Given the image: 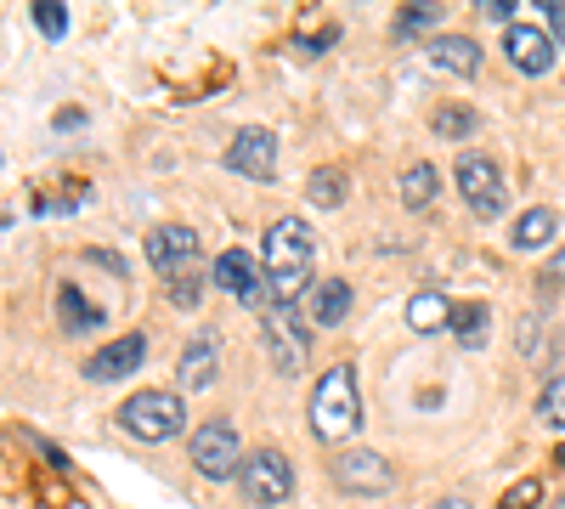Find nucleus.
I'll list each match as a JSON object with an SVG mask.
<instances>
[{
	"instance_id": "f257e3e1",
	"label": "nucleus",
	"mask_w": 565,
	"mask_h": 509,
	"mask_svg": "<svg viewBox=\"0 0 565 509\" xmlns=\"http://www.w3.org/2000/svg\"><path fill=\"white\" fill-rule=\"evenodd\" d=\"M311 261H317V238H311V226H306V221H295V215L271 221L260 266H266V289H271V300H277V306H295L306 289H317V284H311Z\"/></svg>"
},
{
	"instance_id": "f03ea898",
	"label": "nucleus",
	"mask_w": 565,
	"mask_h": 509,
	"mask_svg": "<svg viewBox=\"0 0 565 509\" xmlns=\"http://www.w3.org/2000/svg\"><path fill=\"white\" fill-rule=\"evenodd\" d=\"M362 431V391H356V368L340 362V368H328V374L317 380L311 391V436L328 442V447H340Z\"/></svg>"
},
{
	"instance_id": "7ed1b4c3",
	"label": "nucleus",
	"mask_w": 565,
	"mask_h": 509,
	"mask_svg": "<svg viewBox=\"0 0 565 509\" xmlns=\"http://www.w3.org/2000/svg\"><path fill=\"white\" fill-rule=\"evenodd\" d=\"M119 425L136 442H170V436L186 431V402H181V391H159V385L136 391V396L119 402Z\"/></svg>"
},
{
	"instance_id": "20e7f679",
	"label": "nucleus",
	"mask_w": 565,
	"mask_h": 509,
	"mask_svg": "<svg viewBox=\"0 0 565 509\" xmlns=\"http://www.w3.org/2000/svg\"><path fill=\"white\" fill-rule=\"evenodd\" d=\"M260 340H266V357L277 374H306V357H311V329L295 306H266L260 311Z\"/></svg>"
},
{
	"instance_id": "39448f33",
	"label": "nucleus",
	"mask_w": 565,
	"mask_h": 509,
	"mask_svg": "<svg viewBox=\"0 0 565 509\" xmlns=\"http://www.w3.org/2000/svg\"><path fill=\"white\" fill-rule=\"evenodd\" d=\"M452 181H458L463 204L476 210V221H498L509 210V188H503V170H498L492 153H458Z\"/></svg>"
},
{
	"instance_id": "423d86ee",
	"label": "nucleus",
	"mask_w": 565,
	"mask_h": 509,
	"mask_svg": "<svg viewBox=\"0 0 565 509\" xmlns=\"http://www.w3.org/2000/svg\"><path fill=\"white\" fill-rule=\"evenodd\" d=\"M244 498L255 503V509H282L295 498V465L282 458L277 447H255L249 458H244Z\"/></svg>"
},
{
	"instance_id": "0eeeda50",
	"label": "nucleus",
	"mask_w": 565,
	"mask_h": 509,
	"mask_svg": "<svg viewBox=\"0 0 565 509\" xmlns=\"http://www.w3.org/2000/svg\"><path fill=\"white\" fill-rule=\"evenodd\" d=\"M193 470L204 476V481H226V476H244V442H238V431H232L226 420H210L204 431H193Z\"/></svg>"
},
{
	"instance_id": "6e6552de",
	"label": "nucleus",
	"mask_w": 565,
	"mask_h": 509,
	"mask_svg": "<svg viewBox=\"0 0 565 509\" xmlns=\"http://www.w3.org/2000/svg\"><path fill=\"white\" fill-rule=\"evenodd\" d=\"M210 284H215V289H226L232 300L255 306V311H266V306H271L266 266H260L249 250H221V255H215V266H210Z\"/></svg>"
},
{
	"instance_id": "1a4fd4ad",
	"label": "nucleus",
	"mask_w": 565,
	"mask_h": 509,
	"mask_svg": "<svg viewBox=\"0 0 565 509\" xmlns=\"http://www.w3.org/2000/svg\"><path fill=\"white\" fill-rule=\"evenodd\" d=\"M391 465H385V453H373V447H345L334 458V487L351 492V498H385L391 492Z\"/></svg>"
},
{
	"instance_id": "9d476101",
	"label": "nucleus",
	"mask_w": 565,
	"mask_h": 509,
	"mask_svg": "<svg viewBox=\"0 0 565 509\" xmlns=\"http://www.w3.org/2000/svg\"><path fill=\"white\" fill-rule=\"evenodd\" d=\"M226 170L232 176H249V181H271L277 176V136L266 125H244L226 142Z\"/></svg>"
},
{
	"instance_id": "9b49d317",
	"label": "nucleus",
	"mask_w": 565,
	"mask_h": 509,
	"mask_svg": "<svg viewBox=\"0 0 565 509\" xmlns=\"http://www.w3.org/2000/svg\"><path fill=\"white\" fill-rule=\"evenodd\" d=\"M141 362H148V340H141V335H119L114 346H103L97 357L85 362V380H97V385H114V380H130Z\"/></svg>"
},
{
	"instance_id": "f8f14e48",
	"label": "nucleus",
	"mask_w": 565,
	"mask_h": 509,
	"mask_svg": "<svg viewBox=\"0 0 565 509\" xmlns=\"http://www.w3.org/2000/svg\"><path fill=\"white\" fill-rule=\"evenodd\" d=\"M503 52L521 74H548L554 68V34L548 29H532V23H509L503 34Z\"/></svg>"
},
{
	"instance_id": "ddd939ff",
	"label": "nucleus",
	"mask_w": 565,
	"mask_h": 509,
	"mask_svg": "<svg viewBox=\"0 0 565 509\" xmlns=\"http://www.w3.org/2000/svg\"><path fill=\"white\" fill-rule=\"evenodd\" d=\"M148 261L159 272H181L186 261H199V233H193V226H181V221L153 226V233H148Z\"/></svg>"
},
{
	"instance_id": "4468645a",
	"label": "nucleus",
	"mask_w": 565,
	"mask_h": 509,
	"mask_svg": "<svg viewBox=\"0 0 565 509\" xmlns=\"http://www.w3.org/2000/svg\"><path fill=\"white\" fill-rule=\"evenodd\" d=\"M424 57H430L436 68H447V74H476L481 68V45L469 40V34H430L424 40Z\"/></svg>"
},
{
	"instance_id": "2eb2a0df",
	"label": "nucleus",
	"mask_w": 565,
	"mask_h": 509,
	"mask_svg": "<svg viewBox=\"0 0 565 509\" xmlns=\"http://www.w3.org/2000/svg\"><path fill=\"white\" fill-rule=\"evenodd\" d=\"M351 284L345 277H317V289H311V306H306V322H317V329H334V322L351 317Z\"/></svg>"
},
{
	"instance_id": "dca6fc26",
	"label": "nucleus",
	"mask_w": 565,
	"mask_h": 509,
	"mask_svg": "<svg viewBox=\"0 0 565 509\" xmlns=\"http://www.w3.org/2000/svg\"><path fill=\"white\" fill-rule=\"evenodd\" d=\"M175 374H181V385H186V391H210V385H215V374H221V346H215V335H199L193 346H186Z\"/></svg>"
},
{
	"instance_id": "f3484780",
	"label": "nucleus",
	"mask_w": 565,
	"mask_h": 509,
	"mask_svg": "<svg viewBox=\"0 0 565 509\" xmlns=\"http://www.w3.org/2000/svg\"><path fill=\"white\" fill-rule=\"evenodd\" d=\"M452 311H458V306H452L441 289H418V295L407 300V329H413V335H441V329L452 335Z\"/></svg>"
},
{
	"instance_id": "a211bd4d",
	"label": "nucleus",
	"mask_w": 565,
	"mask_h": 509,
	"mask_svg": "<svg viewBox=\"0 0 565 509\" xmlns=\"http://www.w3.org/2000/svg\"><path fill=\"white\" fill-rule=\"evenodd\" d=\"M441 199V170L430 165V159H413L407 170H402V204L407 210H430Z\"/></svg>"
},
{
	"instance_id": "6ab92c4d",
	"label": "nucleus",
	"mask_w": 565,
	"mask_h": 509,
	"mask_svg": "<svg viewBox=\"0 0 565 509\" xmlns=\"http://www.w3.org/2000/svg\"><path fill=\"white\" fill-rule=\"evenodd\" d=\"M487 335H492V306H487V300H469V306L452 311V340H458L463 351H481Z\"/></svg>"
},
{
	"instance_id": "aec40b11",
	"label": "nucleus",
	"mask_w": 565,
	"mask_h": 509,
	"mask_svg": "<svg viewBox=\"0 0 565 509\" xmlns=\"http://www.w3.org/2000/svg\"><path fill=\"white\" fill-rule=\"evenodd\" d=\"M554 233H559V215H554L548 204H537V210H526L521 221H514V233H509V244H514V250L526 255V250H543V244H548Z\"/></svg>"
},
{
	"instance_id": "412c9836",
	"label": "nucleus",
	"mask_w": 565,
	"mask_h": 509,
	"mask_svg": "<svg viewBox=\"0 0 565 509\" xmlns=\"http://www.w3.org/2000/svg\"><path fill=\"white\" fill-rule=\"evenodd\" d=\"M345 193H351V176H345V170H334V165H317V170H311V181H306V199H311L317 210H340V204H345Z\"/></svg>"
},
{
	"instance_id": "4be33fe9",
	"label": "nucleus",
	"mask_w": 565,
	"mask_h": 509,
	"mask_svg": "<svg viewBox=\"0 0 565 509\" xmlns=\"http://www.w3.org/2000/svg\"><path fill=\"white\" fill-rule=\"evenodd\" d=\"M57 317H63V329H68V335H90V329L103 322V311L90 306L74 284H63V289H57Z\"/></svg>"
},
{
	"instance_id": "5701e85b",
	"label": "nucleus",
	"mask_w": 565,
	"mask_h": 509,
	"mask_svg": "<svg viewBox=\"0 0 565 509\" xmlns=\"http://www.w3.org/2000/svg\"><path fill=\"white\" fill-rule=\"evenodd\" d=\"M430 130L441 142H469V136H476V108H436Z\"/></svg>"
},
{
	"instance_id": "b1692460",
	"label": "nucleus",
	"mask_w": 565,
	"mask_h": 509,
	"mask_svg": "<svg viewBox=\"0 0 565 509\" xmlns=\"http://www.w3.org/2000/svg\"><path fill=\"white\" fill-rule=\"evenodd\" d=\"M537 420L554 425V431H565V374H554V380L537 391Z\"/></svg>"
},
{
	"instance_id": "393cba45",
	"label": "nucleus",
	"mask_w": 565,
	"mask_h": 509,
	"mask_svg": "<svg viewBox=\"0 0 565 509\" xmlns=\"http://www.w3.org/2000/svg\"><path fill=\"white\" fill-rule=\"evenodd\" d=\"M199 300H204V277H193V272H175V277H170V306L193 311Z\"/></svg>"
},
{
	"instance_id": "a878e982",
	"label": "nucleus",
	"mask_w": 565,
	"mask_h": 509,
	"mask_svg": "<svg viewBox=\"0 0 565 509\" xmlns=\"http://www.w3.org/2000/svg\"><path fill=\"white\" fill-rule=\"evenodd\" d=\"M537 498H543V481H537V476H521V481L498 498V509H537Z\"/></svg>"
},
{
	"instance_id": "bb28decb",
	"label": "nucleus",
	"mask_w": 565,
	"mask_h": 509,
	"mask_svg": "<svg viewBox=\"0 0 565 509\" xmlns=\"http://www.w3.org/2000/svg\"><path fill=\"white\" fill-rule=\"evenodd\" d=\"M436 23H441V7H407L396 18V40H413L418 29H436Z\"/></svg>"
},
{
	"instance_id": "cd10ccee",
	"label": "nucleus",
	"mask_w": 565,
	"mask_h": 509,
	"mask_svg": "<svg viewBox=\"0 0 565 509\" xmlns=\"http://www.w3.org/2000/svg\"><path fill=\"white\" fill-rule=\"evenodd\" d=\"M34 23H40V34H52V40L68 34V12L57 7V0H40V7H34Z\"/></svg>"
},
{
	"instance_id": "c85d7f7f",
	"label": "nucleus",
	"mask_w": 565,
	"mask_h": 509,
	"mask_svg": "<svg viewBox=\"0 0 565 509\" xmlns=\"http://www.w3.org/2000/svg\"><path fill=\"white\" fill-rule=\"evenodd\" d=\"M543 18H548V34H554V45L565 52V0H543Z\"/></svg>"
},
{
	"instance_id": "c756f323",
	"label": "nucleus",
	"mask_w": 565,
	"mask_h": 509,
	"mask_svg": "<svg viewBox=\"0 0 565 509\" xmlns=\"http://www.w3.org/2000/svg\"><path fill=\"white\" fill-rule=\"evenodd\" d=\"M334 40H340V29H322V34H311V40H295V52H311V57H317L322 45H334Z\"/></svg>"
},
{
	"instance_id": "7c9ffc66",
	"label": "nucleus",
	"mask_w": 565,
	"mask_h": 509,
	"mask_svg": "<svg viewBox=\"0 0 565 509\" xmlns=\"http://www.w3.org/2000/svg\"><path fill=\"white\" fill-rule=\"evenodd\" d=\"M487 18H498V23H509V18H514V0H487Z\"/></svg>"
},
{
	"instance_id": "2f4dec72",
	"label": "nucleus",
	"mask_w": 565,
	"mask_h": 509,
	"mask_svg": "<svg viewBox=\"0 0 565 509\" xmlns=\"http://www.w3.org/2000/svg\"><path fill=\"white\" fill-rule=\"evenodd\" d=\"M90 261H97V266H114V277H119V272H125V261H119V255H114V250H90Z\"/></svg>"
},
{
	"instance_id": "473e14b6",
	"label": "nucleus",
	"mask_w": 565,
	"mask_h": 509,
	"mask_svg": "<svg viewBox=\"0 0 565 509\" xmlns=\"http://www.w3.org/2000/svg\"><path fill=\"white\" fill-rule=\"evenodd\" d=\"M548 277H554V284H565V250H559V255L548 261Z\"/></svg>"
},
{
	"instance_id": "72a5a7b5",
	"label": "nucleus",
	"mask_w": 565,
	"mask_h": 509,
	"mask_svg": "<svg viewBox=\"0 0 565 509\" xmlns=\"http://www.w3.org/2000/svg\"><path fill=\"white\" fill-rule=\"evenodd\" d=\"M430 509H469L463 498H441V503H430Z\"/></svg>"
},
{
	"instance_id": "f704fd0d",
	"label": "nucleus",
	"mask_w": 565,
	"mask_h": 509,
	"mask_svg": "<svg viewBox=\"0 0 565 509\" xmlns=\"http://www.w3.org/2000/svg\"><path fill=\"white\" fill-rule=\"evenodd\" d=\"M554 465H559V470H565V442H559V447H554Z\"/></svg>"
},
{
	"instance_id": "c9c22d12",
	"label": "nucleus",
	"mask_w": 565,
	"mask_h": 509,
	"mask_svg": "<svg viewBox=\"0 0 565 509\" xmlns=\"http://www.w3.org/2000/svg\"><path fill=\"white\" fill-rule=\"evenodd\" d=\"M554 509H565V498H559V503H554Z\"/></svg>"
}]
</instances>
